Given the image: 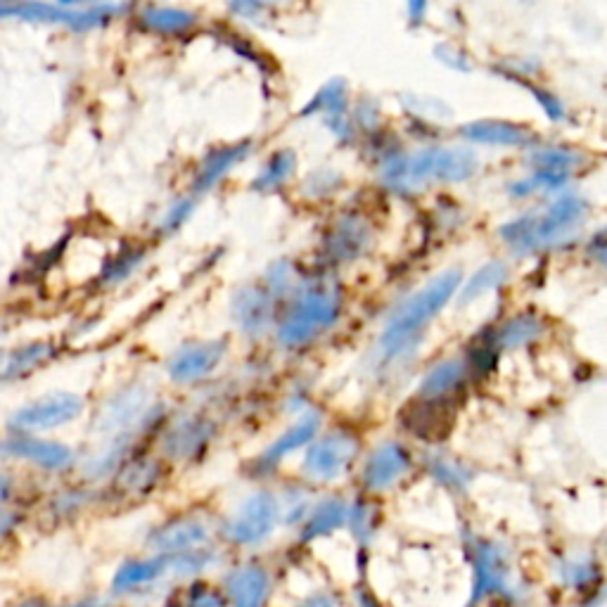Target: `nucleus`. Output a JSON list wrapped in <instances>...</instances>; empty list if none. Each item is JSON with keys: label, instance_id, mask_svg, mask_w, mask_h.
Instances as JSON below:
<instances>
[{"label": "nucleus", "instance_id": "nucleus-38", "mask_svg": "<svg viewBox=\"0 0 607 607\" xmlns=\"http://www.w3.org/2000/svg\"><path fill=\"white\" fill-rule=\"evenodd\" d=\"M143 264V252H124L119 254L117 259L112 261L110 266L102 271V280H105L107 285H119L124 283L126 278H131L133 273H136V268Z\"/></svg>", "mask_w": 607, "mask_h": 607}, {"label": "nucleus", "instance_id": "nucleus-1", "mask_svg": "<svg viewBox=\"0 0 607 607\" xmlns=\"http://www.w3.org/2000/svg\"><path fill=\"white\" fill-rule=\"evenodd\" d=\"M586 214H589V204L584 197L562 193L558 200L548 204L543 214H525L501 226V238L515 252H534V249L558 245V242L570 238L574 230L584 223Z\"/></svg>", "mask_w": 607, "mask_h": 607}, {"label": "nucleus", "instance_id": "nucleus-8", "mask_svg": "<svg viewBox=\"0 0 607 607\" xmlns=\"http://www.w3.org/2000/svg\"><path fill=\"white\" fill-rule=\"evenodd\" d=\"M226 349V340L185 344V347L171 354L169 363H166V373L176 385H193V382L209 378L219 368L223 356H226Z\"/></svg>", "mask_w": 607, "mask_h": 607}, {"label": "nucleus", "instance_id": "nucleus-15", "mask_svg": "<svg viewBox=\"0 0 607 607\" xmlns=\"http://www.w3.org/2000/svg\"><path fill=\"white\" fill-rule=\"evenodd\" d=\"M401 420H404L406 430H411L415 437L437 442V439H444L449 434L453 413L449 411V406H444L442 396L439 399H425L423 396L420 401H413L404 408Z\"/></svg>", "mask_w": 607, "mask_h": 607}, {"label": "nucleus", "instance_id": "nucleus-41", "mask_svg": "<svg viewBox=\"0 0 607 607\" xmlns=\"http://www.w3.org/2000/svg\"><path fill=\"white\" fill-rule=\"evenodd\" d=\"M183 607H228L226 598L219 596V593L212 589H195L193 593H188V600H185Z\"/></svg>", "mask_w": 607, "mask_h": 607}, {"label": "nucleus", "instance_id": "nucleus-53", "mask_svg": "<svg viewBox=\"0 0 607 607\" xmlns=\"http://www.w3.org/2000/svg\"><path fill=\"white\" fill-rule=\"evenodd\" d=\"M0 330H3V328H0Z\"/></svg>", "mask_w": 607, "mask_h": 607}, {"label": "nucleus", "instance_id": "nucleus-49", "mask_svg": "<svg viewBox=\"0 0 607 607\" xmlns=\"http://www.w3.org/2000/svg\"><path fill=\"white\" fill-rule=\"evenodd\" d=\"M302 607H337V603L330 596H309Z\"/></svg>", "mask_w": 607, "mask_h": 607}, {"label": "nucleus", "instance_id": "nucleus-30", "mask_svg": "<svg viewBox=\"0 0 607 607\" xmlns=\"http://www.w3.org/2000/svg\"><path fill=\"white\" fill-rule=\"evenodd\" d=\"M197 22V17L188 10H178V8H150L140 15V24H143L148 31H157V34L164 36H176L183 34V31L193 29Z\"/></svg>", "mask_w": 607, "mask_h": 607}, {"label": "nucleus", "instance_id": "nucleus-21", "mask_svg": "<svg viewBox=\"0 0 607 607\" xmlns=\"http://www.w3.org/2000/svg\"><path fill=\"white\" fill-rule=\"evenodd\" d=\"M162 482V463L150 456H129L114 472V484L126 496L150 494Z\"/></svg>", "mask_w": 607, "mask_h": 607}, {"label": "nucleus", "instance_id": "nucleus-18", "mask_svg": "<svg viewBox=\"0 0 607 607\" xmlns=\"http://www.w3.org/2000/svg\"><path fill=\"white\" fill-rule=\"evenodd\" d=\"M57 347L53 342H29L22 347L0 351V382L27 378L38 368L55 359Z\"/></svg>", "mask_w": 607, "mask_h": 607}, {"label": "nucleus", "instance_id": "nucleus-13", "mask_svg": "<svg viewBox=\"0 0 607 607\" xmlns=\"http://www.w3.org/2000/svg\"><path fill=\"white\" fill-rule=\"evenodd\" d=\"M114 15V8H98L88 12H69L55 5L46 3H31V0H22V3H5L0 5V17H22V19H34V22H60L69 24L76 29H88L100 24L102 19Z\"/></svg>", "mask_w": 607, "mask_h": 607}, {"label": "nucleus", "instance_id": "nucleus-17", "mask_svg": "<svg viewBox=\"0 0 607 607\" xmlns=\"http://www.w3.org/2000/svg\"><path fill=\"white\" fill-rule=\"evenodd\" d=\"M166 572H171V555L155 553L152 558H138L121 562L119 570L112 577V591L117 596L133 593L145 586L157 584Z\"/></svg>", "mask_w": 607, "mask_h": 607}, {"label": "nucleus", "instance_id": "nucleus-11", "mask_svg": "<svg viewBox=\"0 0 607 607\" xmlns=\"http://www.w3.org/2000/svg\"><path fill=\"white\" fill-rule=\"evenodd\" d=\"M356 439L351 434L335 432L330 437L321 439L306 451L304 458V470L311 477L318 479H335L340 477L344 470L349 468V463L356 456Z\"/></svg>", "mask_w": 607, "mask_h": 607}, {"label": "nucleus", "instance_id": "nucleus-44", "mask_svg": "<svg viewBox=\"0 0 607 607\" xmlns=\"http://www.w3.org/2000/svg\"><path fill=\"white\" fill-rule=\"evenodd\" d=\"M427 12H430V0H406V15L411 27H420L425 24Z\"/></svg>", "mask_w": 607, "mask_h": 607}, {"label": "nucleus", "instance_id": "nucleus-27", "mask_svg": "<svg viewBox=\"0 0 607 607\" xmlns=\"http://www.w3.org/2000/svg\"><path fill=\"white\" fill-rule=\"evenodd\" d=\"M318 425H321L318 413H309L306 418L299 420L297 425H292L290 430H287L283 437L278 439V442H273L271 446H268V449L264 451V456H261V463L273 465V463H278L280 458H285L287 453L302 449V446H306L313 437H316Z\"/></svg>", "mask_w": 607, "mask_h": 607}, {"label": "nucleus", "instance_id": "nucleus-12", "mask_svg": "<svg viewBox=\"0 0 607 607\" xmlns=\"http://www.w3.org/2000/svg\"><path fill=\"white\" fill-rule=\"evenodd\" d=\"M5 453L46 472H62L74 465V451L67 444L41 439L38 434H17L5 442Z\"/></svg>", "mask_w": 607, "mask_h": 607}, {"label": "nucleus", "instance_id": "nucleus-48", "mask_svg": "<svg viewBox=\"0 0 607 607\" xmlns=\"http://www.w3.org/2000/svg\"><path fill=\"white\" fill-rule=\"evenodd\" d=\"M437 472L442 475L446 484H460V482H463V470L456 468V465L437 463Z\"/></svg>", "mask_w": 607, "mask_h": 607}, {"label": "nucleus", "instance_id": "nucleus-10", "mask_svg": "<svg viewBox=\"0 0 607 607\" xmlns=\"http://www.w3.org/2000/svg\"><path fill=\"white\" fill-rule=\"evenodd\" d=\"M209 541V527L197 517H176L162 522L148 534V548L162 555H178L204 548Z\"/></svg>", "mask_w": 607, "mask_h": 607}, {"label": "nucleus", "instance_id": "nucleus-35", "mask_svg": "<svg viewBox=\"0 0 607 607\" xmlns=\"http://www.w3.org/2000/svg\"><path fill=\"white\" fill-rule=\"evenodd\" d=\"M560 577H562V581H565V584L574 586V589H584V586H589V584H593V581H596L598 567L591 558H584V555H579V558H570V560L562 562Z\"/></svg>", "mask_w": 607, "mask_h": 607}, {"label": "nucleus", "instance_id": "nucleus-2", "mask_svg": "<svg viewBox=\"0 0 607 607\" xmlns=\"http://www.w3.org/2000/svg\"><path fill=\"white\" fill-rule=\"evenodd\" d=\"M458 285L460 271L458 268H451V271H444L442 276L434 278L418 295L408 299V302L394 313L392 321L387 323L385 332H382L380 354L385 356V359H394V356L399 354V349H404L406 344L418 335V330H423L425 325L449 304V299L456 295Z\"/></svg>", "mask_w": 607, "mask_h": 607}, {"label": "nucleus", "instance_id": "nucleus-42", "mask_svg": "<svg viewBox=\"0 0 607 607\" xmlns=\"http://www.w3.org/2000/svg\"><path fill=\"white\" fill-rule=\"evenodd\" d=\"M347 517H349L351 529H354V534L359 536L361 541H366L370 534V510L363 506V503H356V506L347 513Z\"/></svg>", "mask_w": 607, "mask_h": 607}, {"label": "nucleus", "instance_id": "nucleus-36", "mask_svg": "<svg viewBox=\"0 0 607 607\" xmlns=\"http://www.w3.org/2000/svg\"><path fill=\"white\" fill-rule=\"evenodd\" d=\"M520 86H525L527 91L532 93V98L536 100V105L541 107L543 114H546L548 121L560 124V121L567 119V107L565 102L560 100L558 93L548 91L546 86H539V83H529V81H520Z\"/></svg>", "mask_w": 607, "mask_h": 607}, {"label": "nucleus", "instance_id": "nucleus-6", "mask_svg": "<svg viewBox=\"0 0 607 607\" xmlns=\"http://www.w3.org/2000/svg\"><path fill=\"white\" fill-rule=\"evenodd\" d=\"M152 408L155 406H152L148 387L133 385L121 389V392L112 394L95 415V432L105 434V437H117V434L140 430L152 418Z\"/></svg>", "mask_w": 607, "mask_h": 607}, {"label": "nucleus", "instance_id": "nucleus-37", "mask_svg": "<svg viewBox=\"0 0 607 607\" xmlns=\"http://www.w3.org/2000/svg\"><path fill=\"white\" fill-rule=\"evenodd\" d=\"M349 117L354 121L356 131H361L363 136H373V133H378L382 129V110L378 100L373 98L356 100L354 112H351Z\"/></svg>", "mask_w": 607, "mask_h": 607}, {"label": "nucleus", "instance_id": "nucleus-39", "mask_svg": "<svg viewBox=\"0 0 607 607\" xmlns=\"http://www.w3.org/2000/svg\"><path fill=\"white\" fill-rule=\"evenodd\" d=\"M434 57H437V62H442L446 69H451V72L470 74L472 69H475L472 67L470 55L460 46H453V43H439V46H434Z\"/></svg>", "mask_w": 607, "mask_h": 607}, {"label": "nucleus", "instance_id": "nucleus-3", "mask_svg": "<svg viewBox=\"0 0 607 607\" xmlns=\"http://www.w3.org/2000/svg\"><path fill=\"white\" fill-rule=\"evenodd\" d=\"M340 313V295L330 283H309L299 290L295 309L285 316L278 328V342L285 347H299L313 335L335 323Z\"/></svg>", "mask_w": 607, "mask_h": 607}, {"label": "nucleus", "instance_id": "nucleus-19", "mask_svg": "<svg viewBox=\"0 0 607 607\" xmlns=\"http://www.w3.org/2000/svg\"><path fill=\"white\" fill-rule=\"evenodd\" d=\"M209 434H212V427L204 423L202 418L185 415V418H178L176 423H171L164 430L162 451L174 460H185L204 449V444L209 442Z\"/></svg>", "mask_w": 607, "mask_h": 607}, {"label": "nucleus", "instance_id": "nucleus-50", "mask_svg": "<svg viewBox=\"0 0 607 607\" xmlns=\"http://www.w3.org/2000/svg\"><path fill=\"white\" fill-rule=\"evenodd\" d=\"M19 607H53V605H46V603H38V600H29V603H22ZM69 607H93L91 600H86V603H79V605H69Z\"/></svg>", "mask_w": 607, "mask_h": 607}, {"label": "nucleus", "instance_id": "nucleus-14", "mask_svg": "<svg viewBox=\"0 0 607 607\" xmlns=\"http://www.w3.org/2000/svg\"><path fill=\"white\" fill-rule=\"evenodd\" d=\"M273 302H276V297L266 287H242L238 295L233 297L235 323L249 337L264 335L273 323Z\"/></svg>", "mask_w": 607, "mask_h": 607}, {"label": "nucleus", "instance_id": "nucleus-45", "mask_svg": "<svg viewBox=\"0 0 607 607\" xmlns=\"http://www.w3.org/2000/svg\"><path fill=\"white\" fill-rule=\"evenodd\" d=\"M19 525V515L15 510L8 508V503L5 506H0V543L8 541L12 534H15V529Z\"/></svg>", "mask_w": 607, "mask_h": 607}, {"label": "nucleus", "instance_id": "nucleus-31", "mask_svg": "<svg viewBox=\"0 0 607 607\" xmlns=\"http://www.w3.org/2000/svg\"><path fill=\"white\" fill-rule=\"evenodd\" d=\"M465 366L463 361H444L439 366H434L430 373L425 375L420 382V396L425 399H439V396L449 394L451 389H456L465 378Z\"/></svg>", "mask_w": 607, "mask_h": 607}, {"label": "nucleus", "instance_id": "nucleus-33", "mask_svg": "<svg viewBox=\"0 0 607 607\" xmlns=\"http://www.w3.org/2000/svg\"><path fill=\"white\" fill-rule=\"evenodd\" d=\"M541 335V323L534 316H520L513 318L498 330V347L503 349H517L522 344H529Z\"/></svg>", "mask_w": 607, "mask_h": 607}, {"label": "nucleus", "instance_id": "nucleus-25", "mask_svg": "<svg viewBox=\"0 0 607 607\" xmlns=\"http://www.w3.org/2000/svg\"><path fill=\"white\" fill-rule=\"evenodd\" d=\"M351 107V88L349 81L342 76H332L330 81H325L313 98L302 107V117H337V114H349Z\"/></svg>", "mask_w": 607, "mask_h": 607}, {"label": "nucleus", "instance_id": "nucleus-47", "mask_svg": "<svg viewBox=\"0 0 607 607\" xmlns=\"http://www.w3.org/2000/svg\"><path fill=\"white\" fill-rule=\"evenodd\" d=\"M12 494H15V477H12L10 472L0 470V506H5Z\"/></svg>", "mask_w": 607, "mask_h": 607}, {"label": "nucleus", "instance_id": "nucleus-26", "mask_svg": "<svg viewBox=\"0 0 607 607\" xmlns=\"http://www.w3.org/2000/svg\"><path fill=\"white\" fill-rule=\"evenodd\" d=\"M527 162L532 169H551L574 174V169L589 164L584 150L572 148V145H539L527 150Z\"/></svg>", "mask_w": 607, "mask_h": 607}, {"label": "nucleus", "instance_id": "nucleus-16", "mask_svg": "<svg viewBox=\"0 0 607 607\" xmlns=\"http://www.w3.org/2000/svg\"><path fill=\"white\" fill-rule=\"evenodd\" d=\"M472 562H475V593H472L475 600H482L491 593H508L510 567L501 548H496L494 543L479 541Z\"/></svg>", "mask_w": 607, "mask_h": 607}, {"label": "nucleus", "instance_id": "nucleus-4", "mask_svg": "<svg viewBox=\"0 0 607 607\" xmlns=\"http://www.w3.org/2000/svg\"><path fill=\"white\" fill-rule=\"evenodd\" d=\"M86 413V401L76 392H50L29 401L10 415L8 427L15 434H43L72 425Z\"/></svg>", "mask_w": 607, "mask_h": 607}, {"label": "nucleus", "instance_id": "nucleus-23", "mask_svg": "<svg viewBox=\"0 0 607 607\" xmlns=\"http://www.w3.org/2000/svg\"><path fill=\"white\" fill-rule=\"evenodd\" d=\"M249 152H252V143H249V140H242V143L226 145V148L209 152V155L204 157L200 171H197L193 185L195 193L202 195L207 193V190H212L214 185L219 183L230 169H233V166H238L242 159L249 157Z\"/></svg>", "mask_w": 607, "mask_h": 607}, {"label": "nucleus", "instance_id": "nucleus-51", "mask_svg": "<svg viewBox=\"0 0 607 607\" xmlns=\"http://www.w3.org/2000/svg\"><path fill=\"white\" fill-rule=\"evenodd\" d=\"M361 607H378V605H375L373 600H370V598L363 596V598H361Z\"/></svg>", "mask_w": 607, "mask_h": 607}, {"label": "nucleus", "instance_id": "nucleus-40", "mask_svg": "<svg viewBox=\"0 0 607 607\" xmlns=\"http://www.w3.org/2000/svg\"><path fill=\"white\" fill-rule=\"evenodd\" d=\"M292 285V268L287 261H278V264H273L268 268L266 273V290L271 292L273 297H283L287 290H290Z\"/></svg>", "mask_w": 607, "mask_h": 607}, {"label": "nucleus", "instance_id": "nucleus-5", "mask_svg": "<svg viewBox=\"0 0 607 607\" xmlns=\"http://www.w3.org/2000/svg\"><path fill=\"white\" fill-rule=\"evenodd\" d=\"M479 157L470 148H425L408 157V176H411V188L418 190L420 185L439 181V183H465L477 174Z\"/></svg>", "mask_w": 607, "mask_h": 607}, {"label": "nucleus", "instance_id": "nucleus-32", "mask_svg": "<svg viewBox=\"0 0 607 607\" xmlns=\"http://www.w3.org/2000/svg\"><path fill=\"white\" fill-rule=\"evenodd\" d=\"M347 506L340 501V498H328V501H323L321 506L313 508V513L309 515V520H306L304 525V541L318 539V536L335 532L337 527H342V522L347 520Z\"/></svg>", "mask_w": 607, "mask_h": 607}, {"label": "nucleus", "instance_id": "nucleus-20", "mask_svg": "<svg viewBox=\"0 0 607 607\" xmlns=\"http://www.w3.org/2000/svg\"><path fill=\"white\" fill-rule=\"evenodd\" d=\"M268 586H271V579L266 570L257 565L238 567L226 577L228 600L233 607H264Z\"/></svg>", "mask_w": 607, "mask_h": 607}, {"label": "nucleus", "instance_id": "nucleus-7", "mask_svg": "<svg viewBox=\"0 0 607 607\" xmlns=\"http://www.w3.org/2000/svg\"><path fill=\"white\" fill-rule=\"evenodd\" d=\"M278 498L268 491H257L238 508V513L230 517L226 536L228 541L238 546H252L261 543L278 525Z\"/></svg>", "mask_w": 607, "mask_h": 607}, {"label": "nucleus", "instance_id": "nucleus-43", "mask_svg": "<svg viewBox=\"0 0 607 607\" xmlns=\"http://www.w3.org/2000/svg\"><path fill=\"white\" fill-rule=\"evenodd\" d=\"M193 214V200H183L178 202L174 209H171L169 214H166V219L162 223V228L166 230V233H174V230H178L185 223V219Z\"/></svg>", "mask_w": 607, "mask_h": 607}, {"label": "nucleus", "instance_id": "nucleus-52", "mask_svg": "<svg viewBox=\"0 0 607 607\" xmlns=\"http://www.w3.org/2000/svg\"><path fill=\"white\" fill-rule=\"evenodd\" d=\"M5 453V442H0V456H3Z\"/></svg>", "mask_w": 607, "mask_h": 607}, {"label": "nucleus", "instance_id": "nucleus-9", "mask_svg": "<svg viewBox=\"0 0 607 607\" xmlns=\"http://www.w3.org/2000/svg\"><path fill=\"white\" fill-rule=\"evenodd\" d=\"M460 136L484 148H506V150H529L539 143L534 129L527 124L510 119H477L460 126Z\"/></svg>", "mask_w": 607, "mask_h": 607}, {"label": "nucleus", "instance_id": "nucleus-46", "mask_svg": "<svg viewBox=\"0 0 607 607\" xmlns=\"http://www.w3.org/2000/svg\"><path fill=\"white\" fill-rule=\"evenodd\" d=\"M266 8V0H233V10L242 17H259Z\"/></svg>", "mask_w": 607, "mask_h": 607}, {"label": "nucleus", "instance_id": "nucleus-24", "mask_svg": "<svg viewBox=\"0 0 607 607\" xmlns=\"http://www.w3.org/2000/svg\"><path fill=\"white\" fill-rule=\"evenodd\" d=\"M370 245V228L361 216H344L335 223L330 238H328V252L335 259L349 261L363 254Z\"/></svg>", "mask_w": 607, "mask_h": 607}, {"label": "nucleus", "instance_id": "nucleus-34", "mask_svg": "<svg viewBox=\"0 0 607 607\" xmlns=\"http://www.w3.org/2000/svg\"><path fill=\"white\" fill-rule=\"evenodd\" d=\"M344 176L337 169H316L304 178V195L311 200H323V197L335 195L342 188Z\"/></svg>", "mask_w": 607, "mask_h": 607}, {"label": "nucleus", "instance_id": "nucleus-28", "mask_svg": "<svg viewBox=\"0 0 607 607\" xmlns=\"http://www.w3.org/2000/svg\"><path fill=\"white\" fill-rule=\"evenodd\" d=\"M297 171V152L295 150H278L266 159L261 171L254 178L252 188L257 193H273V190L283 188V185L295 176Z\"/></svg>", "mask_w": 607, "mask_h": 607}, {"label": "nucleus", "instance_id": "nucleus-22", "mask_svg": "<svg viewBox=\"0 0 607 607\" xmlns=\"http://www.w3.org/2000/svg\"><path fill=\"white\" fill-rule=\"evenodd\" d=\"M411 468V456L404 446L385 444L373 453L366 465V484L370 489H387Z\"/></svg>", "mask_w": 607, "mask_h": 607}, {"label": "nucleus", "instance_id": "nucleus-29", "mask_svg": "<svg viewBox=\"0 0 607 607\" xmlns=\"http://www.w3.org/2000/svg\"><path fill=\"white\" fill-rule=\"evenodd\" d=\"M508 278V266L503 264V261H489V264H484L475 276H470L468 283L463 285V290H460L458 304H472L477 302L479 297L489 295V292H494L498 285L506 283Z\"/></svg>", "mask_w": 607, "mask_h": 607}]
</instances>
